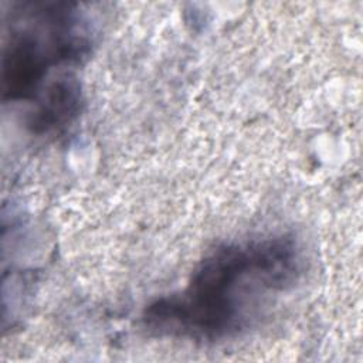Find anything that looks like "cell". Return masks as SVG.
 Here are the masks:
<instances>
[{
  "label": "cell",
  "mask_w": 363,
  "mask_h": 363,
  "mask_svg": "<svg viewBox=\"0 0 363 363\" xmlns=\"http://www.w3.org/2000/svg\"><path fill=\"white\" fill-rule=\"evenodd\" d=\"M299 254L291 238L224 245L177 295L152 303L145 320L160 333L220 339L247 328L267 302L295 284Z\"/></svg>",
  "instance_id": "cell-1"
}]
</instances>
